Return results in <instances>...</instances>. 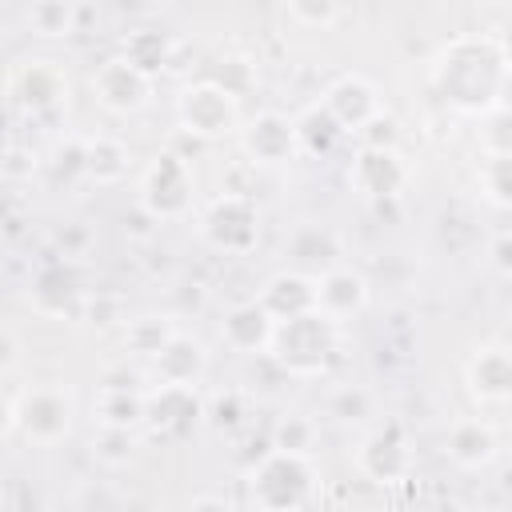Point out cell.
I'll return each mask as SVG.
<instances>
[{
    "mask_svg": "<svg viewBox=\"0 0 512 512\" xmlns=\"http://www.w3.org/2000/svg\"><path fill=\"white\" fill-rule=\"evenodd\" d=\"M212 504H216V508H228L224 496H200V500H192V508H212Z\"/></svg>",
    "mask_w": 512,
    "mask_h": 512,
    "instance_id": "obj_41",
    "label": "cell"
},
{
    "mask_svg": "<svg viewBox=\"0 0 512 512\" xmlns=\"http://www.w3.org/2000/svg\"><path fill=\"white\" fill-rule=\"evenodd\" d=\"M28 24L36 36H72L76 32V4L72 0H32L28 4Z\"/></svg>",
    "mask_w": 512,
    "mask_h": 512,
    "instance_id": "obj_26",
    "label": "cell"
},
{
    "mask_svg": "<svg viewBox=\"0 0 512 512\" xmlns=\"http://www.w3.org/2000/svg\"><path fill=\"white\" fill-rule=\"evenodd\" d=\"M260 304L272 320H288L300 316L308 308H316V280L304 272H280L268 280V288L260 292Z\"/></svg>",
    "mask_w": 512,
    "mask_h": 512,
    "instance_id": "obj_18",
    "label": "cell"
},
{
    "mask_svg": "<svg viewBox=\"0 0 512 512\" xmlns=\"http://www.w3.org/2000/svg\"><path fill=\"white\" fill-rule=\"evenodd\" d=\"M176 116L188 136L212 140V136H224L236 128V96L228 88H220L216 80H204V84H192L180 92Z\"/></svg>",
    "mask_w": 512,
    "mask_h": 512,
    "instance_id": "obj_6",
    "label": "cell"
},
{
    "mask_svg": "<svg viewBox=\"0 0 512 512\" xmlns=\"http://www.w3.org/2000/svg\"><path fill=\"white\" fill-rule=\"evenodd\" d=\"M348 176H352L356 192H364L368 200H388L408 180L396 148H360V156L352 160V172Z\"/></svg>",
    "mask_w": 512,
    "mask_h": 512,
    "instance_id": "obj_12",
    "label": "cell"
},
{
    "mask_svg": "<svg viewBox=\"0 0 512 512\" xmlns=\"http://www.w3.org/2000/svg\"><path fill=\"white\" fill-rule=\"evenodd\" d=\"M316 492V468L308 464V452H264V460L252 468V504L260 508H304Z\"/></svg>",
    "mask_w": 512,
    "mask_h": 512,
    "instance_id": "obj_3",
    "label": "cell"
},
{
    "mask_svg": "<svg viewBox=\"0 0 512 512\" xmlns=\"http://www.w3.org/2000/svg\"><path fill=\"white\" fill-rule=\"evenodd\" d=\"M496 268H500V272H508V236H500V240H496Z\"/></svg>",
    "mask_w": 512,
    "mask_h": 512,
    "instance_id": "obj_40",
    "label": "cell"
},
{
    "mask_svg": "<svg viewBox=\"0 0 512 512\" xmlns=\"http://www.w3.org/2000/svg\"><path fill=\"white\" fill-rule=\"evenodd\" d=\"M312 440H316V424L304 416H284L272 432V448L280 452H312Z\"/></svg>",
    "mask_w": 512,
    "mask_h": 512,
    "instance_id": "obj_31",
    "label": "cell"
},
{
    "mask_svg": "<svg viewBox=\"0 0 512 512\" xmlns=\"http://www.w3.org/2000/svg\"><path fill=\"white\" fill-rule=\"evenodd\" d=\"M16 428V404L8 396H0V436H8Z\"/></svg>",
    "mask_w": 512,
    "mask_h": 512,
    "instance_id": "obj_39",
    "label": "cell"
},
{
    "mask_svg": "<svg viewBox=\"0 0 512 512\" xmlns=\"http://www.w3.org/2000/svg\"><path fill=\"white\" fill-rule=\"evenodd\" d=\"M172 332H176L172 320H164V316H140V320L128 324L124 344H128L132 352H140V356H156V352L168 344Z\"/></svg>",
    "mask_w": 512,
    "mask_h": 512,
    "instance_id": "obj_28",
    "label": "cell"
},
{
    "mask_svg": "<svg viewBox=\"0 0 512 512\" xmlns=\"http://www.w3.org/2000/svg\"><path fill=\"white\" fill-rule=\"evenodd\" d=\"M272 328H276V320L264 312V304L260 300H248V304H236L224 316L220 336H224V344L232 352H264L268 340H272Z\"/></svg>",
    "mask_w": 512,
    "mask_h": 512,
    "instance_id": "obj_17",
    "label": "cell"
},
{
    "mask_svg": "<svg viewBox=\"0 0 512 512\" xmlns=\"http://www.w3.org/2000/svg\"><path fill=\"white\" fill-rule=\"evenodd\" d=\"M200 416H204V404H200L196 388H188V384H160L152 396H144V420L156 424V432H164V436L192 432Z\"/></svg>",
    "mask_w": 512,
    "mask_h": 512,
    "instance_id": "obj_10",
    "label": "cell"
},
{
    "mask_svg": "<svg viewBox=\"0 0 512 512\" xmlns=\"http://www.w3.org/2000/svg\"><path fill=\"white\" fill-rule=\"evenodd\" d=\"M16 428L36 444H56L72 428V400L64 388H32L16 404Z\"/></svg>",
    "mask_w": 512,
    "mask_h": 512,
    "instance_id": "obj_7",
    "label": "cell"
},
{
    "mask_svg": "<svg viewBox=\"0 0 512 512\" xmlns=\"http://www.w3.org/2000/svg\"><path fill=\"white\" fill-rule=\"evenodd\" d=\"M356 136H360V144L364 148H396V120L388 116V112H376L372 120H364L360 128H356Z\"/></svg>",
    "mask_w": 512,
    "mask_h": 512,
    "instance_id": "obj_32",
    "label": "cell"
},
{
    "mask_svg": "<svg viewBox=\"0 0 512 512\" xmlns=\"http://www.w3.org/2000/svg\"><path fill=\"white\" fill-rule=\"evenodd\" d=\"M32 168H36V156H32V152L12 148V152L0 156V172H4V176H28Z\"/></svg>",
    "mask_w": 512,
    "mask_h": 512,
    "instance_id": "obj_35",
    "label": "cell"
},
{
    "mask_svg": "<svg viewBox=\"0 0 512 512\" xmlns=\"http://www.w3.org/2000/svg\"><path fill=\"white\" fill-rule=\"evenodd\" d=\"M368 304V280L352 268H328L316 276V312H324L328 320H348Z\"/></svg>",
    "mask_w": 512,
    "mask_h": 512,
    "instance_id": "obj_13",
    "label": "cell"
},
{
    "mask_svg": "<svg viewBox=\"0 0 512 512\" xmlns=\"http://www.w3.org/2000/svg\"><path fill=\"white\" fill-rule=\"evenodd\" d=\"M124 60L136 64L140 72L156 76V72L168 64V36H164V32H152V28L132 32V36L124 40Z\"/></svg>",
    "mask_w": 512,
    "mask_h": 512,
    "instance_id": "obj_27",
    "label": "cell"
},
{
    "mask_svg": "<svg viewBox=\"0 0 512 512\" xmlns=\"http://www.w3.org/2000/svg\"><path fill=\"white\" fill-rule=\"evenodd\" d=\"M288 12L308 28H328L336 20V0H288Z\"/></svg>",
    "mask_w": 512,
    "mask_h": 512,
    "instance_id": "obj_33",
    "label": "cell"
},
{
    "mask_svg": "<svg viewBox=\"0 0 512 512\" xmlns=\"http://www.w3.org/2000/svg\"><path fill=\"white\" fill-rule=\"evenodd\" d=\"M492 4H504V0H492Z\"/></svg>",
    "mask_w": 512,
    "mask_h": 512,
    "instance_id": "obj_42",
    "label": "cell"
},
{
    "mask_svg": "<svg viewBox=\"0 0 512 512\" xmlns=\"http://www.w3.org/2000/svg\"><path fill=\"white\" fill-rule=\"evenodd\" d=\"M296 124V144H300V152H332L336 144H340V136H344V128L332 120V112L324 108V104H316V108H308L300 120H292Z\"/></svg>",
    "mask_w": 512,
    "mask_h": 512,
    "instance_id": "obj_25",
    "label": "cell"
},
{
    "mask_svg": "<svg viewBox=\"0 0 512 512\" xmlns=\"http://www.w3.org/2000/svg\"><path fill=\"white\" fill-rule=\"evenodd\" d=\"M320 104L332 112V120H336L344 132H356L364 120H372V116L380 112L376 88H372L364 76H340V80L324 92Z\"/></svg>",
    "mask_w": 512,
    "mask_h": 512,
    "instance_id": "obj_15",
    "label": "cell"
},
{
    "mask_svg": "<svg viewBox=\"0 0 512 512\" xmlns=\"http://www.w3.org/2000/svg\"><path fill=\"white\" fill-rule=\"evenodd\" d=\"M268 348H272V360L288 376H316V372H324L328 356L336 352V320H328L316 308L276 320Z\"/></svg>",
    "mask_w": 512,
    "mask_h": 512,
    "instance_id": "obj_2",
    "label": "cell"
},
{
    "mask_svg": "<svg viewBox=\"0 0 512 512\" xmlns=\"http://www.w3.org/2000/svg\"><path fill=\"white\" fill-rule=\"evenodd\" d=\"M92 92H96V100H100L108 112H136V108H144L148 96H152V76L140 72L136 64H128L124 56H112V60H104V64L96 68Z\"/></svg>",
    "mask_w": 512,
    "mask_h": 512,
    "instance_id": "obj_8",
    "label": "cell"
},
{
    "mask_svg": "<svg viewBox=\"0 0 512 512\" xmlns=\"http://www.w3.org/2000/svg\"><path fill=\"white\" fill-rule=\"evenodd\" d=\"M140 204L152 220H180L192 208V172L180 152H160L140 184Z\"/></svg>",
    "mask_w": 512,
    "mask_h": 512,
    "instance_id": "obj_4",
    "label": "cell"
},
{
    "mask_svg": "<svg viewBox=\"0 0 512 512\" xmlns=\"http://www.w3.org/2000/svg\"><path fill=\"white\" fill-rule=\"evenodd\" d=\"M468 384H472V396L484 400V404H504L508 392H512V364H508V352L504 348H484L472 364H468Z\"/></svg>",
    "mask_w": 512,
    "mask_h": 512,
    "instance_id": "obj_21",
    "label": "cell"
},
{
    "mask_svg": "<svg viewBox=\"0 0 512 512\" xmlns=\"http://www.w3.org/2000/svg\"><path fill=\"white\" fill-rule=\"evenodd\" d=\"M100 388H136V372H128V368H112V372H104Z\"/></svg>",
    "mask_w": 512,
    "mask_h": 512,
    "instance_id": "obj_38",
    "label": "cell"
},
{
    "mask_svg": "<svg viewBox=\"0 0 512 512\" xmlns=\"http://www.w3.org/2000/svg\"><path fill=\"white\" fill-rule=\"evenodd\" d=\"M244 152L256 164H284L300 152L296 144V124L280 112H260L248 128H244Z\"/></svg>",
    "mask_w": 512,
    "mask_h": 512,
    "instance_id": "obj_11",
    "label": "cell"
},
{
    "mask_svg": "<svg viewBox=\"0 0 512 512\" xmlns=\"http://www.w3.org/2000/svg\"><path fill=\"white\" fill-rule=\"evenodd\" d=\"M96 420L112 428H136L144 424V392L140 388H100Z\"/></svg>",
    "mask_w": 512,
    "mask_h": 512,
    "instance_id": "obj_24",
    "label": "cell"
},
{
    "mask_svg": "<svg viewBox=\"0 0 512 512\" xmlns=\"http://www.w3.org/2000/svg\"><path fill=\"white\" fill-rule=\"evenodd\" d=\"M152 368H156L160 384H188V388H196L204 368H208V352H204L200 340H192L184 332H172L168 344L152 356Z\"/></svg>",
    "mask_w": 512,
    "mask_h": 512,
    "instance_id": "obj_16",
    "label": "cell"
},
{
    "mask_svg": "<svg viewBox=\"0 0 512 512\" xmlns=\"http://www.w3.org/2000/svg\"><path fill=\"white\" fill-rule=\"evenodd\" d=\"M504 80H508V52H504V40H492V36L456 40L436 64V84L444 100H452L464 112L500 108Z\"/></svg>",
    "mask_w": 512,
    "mask_h": 512,
    "instance_id": "obj_1",
    "label": "cell"
},
{
    "mask_svg": "<svg viewBox=\"0 0 512 512\" xmlns=\"http://www.w3.org/2000/svg\"><path fill=\"white\" fill-rule=\"evenodd\" d=\"M288 256L296 260V272H304V276L316 280L320 272L336 268V260H340V240H336L328 228L304 224V228H296V236L288 240Z\"/></svg>",
    "mask_w": 512,
    "mask_h": 512,
    "instance_id": "obj_20",
    "label": "cell"
},
{
    "mask_svg": "<svg viewBox=\"0 0 512 512\" xmlns=\"http://www.w3.org/2000/svg\"><path fill=\"white\" fill-rule=\"evenodd\" d=\"M92 452L100 464H128L132 452H136V440H132V428H112V424H100L96 440H92Z\"/></svg>",
    "mask_w": 512,
    "mask_h": 512,
    "instance_id": "obj_30",
    "label": "cell"
},
{
    "mask_svg": "<svg viewBox=\"0 0 512 512\" xmlns=\"http://www.w3.org/2000/svg\"><path fill=\"white\" fill-rule=\"evenodd\" d=\"M12 100L24 108V112H52L68 100V80L64 72L52 64V60H28L12 72V84H8Z\"/></svg>",
    "mask_w": 512,
    "mask_h": 512,
    "instance_id": "obj_9",
    "label": "cell"
},
{
    "mask_svg": "<svg viewBox=\"0 0 512 512\" xmlns=\"http://www.w3.org/2000/svg\"><path fill=\"white\" fill-rule=\"evenodd\" d=\"M80 152H84V176H92L100 184H112L128 172V148L112 136H92L80 144Z\"/></svg>",
    "mask_w": 512,
    "mask_h": 512,
    "instance_id": "obj_23",
    "label": "cell"
},
{
    "mask_svg": "<svg viewBox=\"0 0 512 512\" xmlns=\"http://www.w3.org/2000/svg\"><path fill=\"white\" fill-rule=\"evenodd\" d=\"M204 236L220 252H232V256L252 252L260 240V212H256L252 196L224 192L220 200H212V208L204 216Z\"/></svg>",
    "mask_w": 512,
    "mask_h": 512,
    "instance_id": "obj_5",
    "label": "cell"
},
{
    "mask_svg": "<svg viewBox=\"0 0 512 512\" xmlns=\"http://www.w3.org/2000/svg\"><path fill=\"white\" fill-rule=\"evenodd\" d=\"M328 412L336 420H344V424H364L372 416V392L360 388V384H344V388H336L328 396Z\"/></svg>",
    "mask_w": 512,
    "mask_h": 512,
    "instance_id": "obj_29",
    "label": "cell"
},
{
    "mask_svg": "<svg viewBox=\"0 0 512 512\" xmlns=\"http://www.w3.org/2000/svg\"><path fill=\"white\" fill-rule=\"evenodd\" d=\"M488 180H492V200L496 204H508V156H492Z\"/></svg>",
    "mask_w": 512,
    "mask_h": 512,
    "instance_id": "obj_36",
    "label": "cell"
},
{
    "mask_svg": "<svg viewBox=\"0 0 512 512\" xmlns=\"http://www.w3.org/2000/svg\"><path fill=\"white\" fill-rule=\"evenodd\" d=\"M32 300H36V308H40V312H48V316L76 312V304H80V280H76V272H72L64 260L44 264V268L36 272Z\"/></svg>",
    "mask_w": 512,
    "mask_h": 512,
    "instance_id": "obj_19",
    "label": "cell"
},
{
    "mask_svg": "<svg viewBox=\"0 0 512 512\" xmlns=\"http://www.w3.org/2000/svg\"><path fill=\"white\" fill-rule=\"evenodd\" d=\"M16 360H20V348H16L12 332H4V328H0V376H4V372H12V368H16Z\"/></svg>",
    "mask_w": 512,
    "mask_h": 512,
    "instance_id": "obj_37",
    "label": "cell"
},
{
    "mask_svg": "<svg viewBox=\"0 0 512 512\" xmlns=\"http://www.w3.org/2000/svg\"><path fill=\"white\" fill-rule=\"evenodd\" d=\"M444 452L460 464V468H484L492 456H496V436L484 420H456L448 428V440H444Z\"/></svg>",
    "mask_w": 512,
    "mask_h": 512,
    "instance_id": "obj_22",
    "label": "cell"
},
{
    "mask_svg": "<svg viewBox=\"0 0 512 512\" xmlns=\"http://www.w3.org/2000/svg\"><path fill=\"white\" fill-rule=\"evenodd\" d=\"M236 404H240V396H236V392H224V396H220L204 416H212V424H216V428H236V424H240Z\"/></svg>",
    "mask_w": 512,
    "mask_h": 512,
    "instance_id": "obj_34",
    "label": "cell"
},
{
    "mask_svg": "<svg viewBox=\"0 0 512 512\" xmlns=\"http://www.w3.org/2000/svg\"><path fill=\"white\" fill-rule=\"evenodd\" d=\"M356 464H360V472H364L368 480H376V484H396V480H404V476H408V448H404L400 428L388 424V428H380L376 436H368L364 448L356 452Z\"/></svg>",
    "mask_w": 512,
    "mask_h": 512,
    "instance_id": "obj_14",
    "label": "cell"
}]
</instances>
